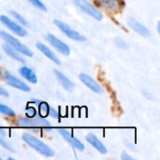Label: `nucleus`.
<instances>
[{
    "mask_svg": "<svg viewBox=\"0 0 160 160\" xmlns=\"http://www.w3.org/2000/svg\"><path fill=\"white\" fill-rule=\"evenodd\" d=\"M53 22L55 23V25L69 38L76 40V41H84L86 38L85 37H83L82 35H81L80 33H78L77 31H75L74 29H72L70 26H68L67 23L59 21V20H54Z\"/></svg>",
    "mask_w": 160,
    "mask_h": 160,
    "instance_id": "obj_6",
    "label": "nucleus"
},
{
    "mask_svg": "<svg viewBox=\"0 0 160 160\" xmlns=\"http://www.w3.org/2000/svg\"><path fill=\"white\" fill-rule=\"evenodd\" d=\"M46 38L47 40L49 41V43L53 47L55 48L60 53H62L63 55H68L70 53V49L69 47L64 43L63 41H61L59 38H57L56 37H54L53 35L52 34H48L46 36Z\"/></svg>",
    "mask_w": 160,
    "mask_h": 160,
    "instance_id": "obj_8",
    "label": "nucleus"
},
{
    "mask_svg": "<svg viewBox=\"0 0 160 160\" xmlns=\"http://www.w3.org/2000/svg\"><path fill=\"white\" fill-rule=\"evenodd\" d=\"M18 124L21 127L30 128H51V124L44 117L40 115H35L33 117H23L20 118Z\"/></svg>",
    "mask_w": 160,
    "mask_h": 160,
    "instance_id": "obj_3",
    "label": "nucleus"
},
{
    "mask_svg": "<svg viewBox=\"0 0 160 160\" xmlns=\"http://www.w3.org/2000/svg\"><path fill=\"white\" fill-rule=\"evenodd\" d=\"M3 49H4L5 52H6L9 57L13 58L14 60L18 61L19 63H24V59L22 58V55H20L19 52H18L17 50H15L13 47H11L10 45H8V43L3 45Z\"/></svg>",
    "mask_w": 160,
    "mask_h": 160,
    "instance_id": "obj_16",
    "label": "nucleus"
},
{
    "mask_svg": "<svg viewBox=\"0 0 160 160\" xmlns=\"http://www.w3.org/2000/svg\"><path fill=\"white\" fill-rule=\"evenodd\" d=\"M0 145H1L2 147H4L6 150H8V151L14 152V149H13L12 146L8 143V142L6 140V136H5V134H4L2 131H0Z\"/></svg>",
    "mask_w": 160,
    "mask_h": 160,
    "instance_id": "obj_18",
    "label": "nucleus"
},
{
    "mask_svg": "<svg viewBox=\"0 0 160 160\" xmlns=\"http://www.w3.org/2000/svg\"><path fill=\"white\" fill-rule=\"evenodd\" d=\"M0 59H1V55H0Z\"/></svg>",
    "mask_w": 160,
    "mask_h": 160,
    "instance_id": "obj_29",
    "label": "nucleus"
},
{
    "mask_svg": "<svg viewBox=\"0 0 160 160\" xmlns=\"http://www.w3.org/2000/svg\"><path fill=\"white\" fill-rule=\"evenodd\" d=\"M86 141H87L94 148H96L99 153H101V154H103V155L107 154V148H106L105 145L98 139V137L95 136L94 134H92V133L88 134V135L86 136Z\"/></svg>",
    "mask_w": 160,
    "mask_h": 160,
    "instance_id": "obj_13",
    "label": "nucleus"
},
{
    "mask_svg": "<svg viewBox=\"0 0 160 160\" xmlns=\"http://www.w3.org/2000/svg\"><path fill=\"white\" fill-rule=\"evenodd\" d=\"M74 4L80 8L83 12L87 13L88 15H90L91 17H93L94 19L98 20V21H101L103 18L102 13L98 10L91 3H89L87 0H73Z\"/></svg>",
    "mask_w": 160,
    "mask_h": 160,
    "instance_id": "obj_5",
    "label": "nucleus"
},
{
    "mask_svg": "<svg viewBox=\"0 0 160 160\" xmlns=\"http://www.w3.org/2000/svg\"><path fill=\"white\" fill-rule=\"evenodd\" d=\"M19 71H20V74L24 79H26L28 82H30L31 83H37L38 78H37L36 73L33 71V69H31L27 67H22Z\"/></svg>",
    "mask_w": 160,
    "mask_h": 160,
    "instance_id": "obj_17",
    "label": "nucleus"
},
{
    "mask_svg": "<svg viewBox=\"0 0 160 160\" xmlns=\"http://www.w3.org/2000/svg\"><path fill=\"white\" fill-rule=\"evenodd\" d=\"M10 14L13 16V18H15L19 22H21L22 25H27V22H26V20L21 15V14H19L18 12H16V11H10Z\"/></svg>",
    "mask_w": 160,
    "mask_h": 160,
    "instance_id": "obj_21",
    "label": "nucleus"
},
{
    "mask_svg": "<svg viewBox=\"0 0 160 160\" xmlns=\"http://www.w3.org/2000/svg\"><path fill=\"white\" fill-rule=\"evenodd\" d=\"M59 133L62 135V137L74 148H76L79 151H83L84 150V145L76 138H74V136H72L68 130L66 129H59Z\"/></svg>",
    "mask_w": 160,
    "mask_h": 160,
    "instance_id": "obj_11",
    "label": "nucleus"
},
{
    "mask_svg": "<svg viewBox=\"0 0 160 160\" xmlns=\"http://www.w3.org/2000/svg\"><path fill=\"white\" fill-rule=\"evenodd\" d=\"M115 43H116V45H117L120 49L126 50V49L128 48V44H127L126 41H125L124 39H122V38H117V39L115 40Z\"/></svg>",
    "mask_w": 160,
    "mask_h": 160,
    "instance_id": "obj_23",
    "label": "nucleus"
},
{
    "mask_svg": "<svg viewBox=\"0 0 160 160\" xmlns=\"http://www.w3.org/2000/svg\"><path fill=\"white\" fill-rule=\"evenodd\" d=\"M0 113L2 114H5L7 116H14L15 115V112L13 110H11L9 107L0 103Z\"/></svg>",
    "mask_w": 160,
    "mask_h": 160,
    "instance_id": "obj_20",
    "label": "nucleus"
},
{
    "mask_svg": "<svg viewBox=\"0 0 160 160\" xmlns=\"http://www.w3.org/2000/svg\"><path fill=\"white\" fill-rule=\"evenodd\" d=\"M1 76H2V79L10 86L16 88V89H19V90H22V91H24V92H29L30 91V87L25 83L23 82L22 81L19 80L18 78H16L15 76H13L11 73H9L8 71L7 70H3L1 72Z\"/></svg>",
    "mask_w": 160,
    "mask_h": 160,
    "instance_id": "obj_4",
    "label": "nucleus"
},
{
    "mask_svg": "<svg viewBox=\"0 0 160 160\" xmlns=\"http://www.w3.org/2000/svg\"><path fill=\"white\" fill-rule=\"evenodd\" d=\"M79 78L82 81V82L83 84H85L93 92H95L97 94H100L102 92V88L100 87V85L93 78H91L89 75H87L85 73H82V74H80Z\"/></svg>",
    "mask_w": 160,
    "mask_h": 160,
    "instance_id": "obj_10",
    "label": "nucleus"
},
{
    "mask_svg": "<svg viewBox=\"0 0 160 160\" xmlns=\"http://www.w3.org/2000/svg\"><path fill=\"white\" fill-rule=\"evenodd\" d=\"M97 5L111 11H117L124 7L123 0H97Z\"/></svg>",
    "mask_w": 160,
    "mask_h": 160,
    "instance_id": "obj_9",
    "label": "nucleus"
},
{
    "mask_svg": "<svg viewBox=\"0 0 160 160\" xmlns=\"http://www.w3.org/2000/svg\"><path fill=\"white\" fill-rule=\"evenodd\" d=\"M159 26H160V22H158V33H159V32H160Z\"/></svg>",
    "mask_w": 160,
    "mask_h": 160,
    "instance_id": "obj_28",
    "label": "nucleus"
},
{
    "mask_svg": "<svg viewBox=\"0 0 160 160\" xmlns=\"http://www.w3.org/2000/svg\"><path fill=\"white\" fill-rule=\"evenodd\" d=\"M0 38H3V40H5L8 45L13 47L19 52H21V53L28 56V57H32L33 56V52H31V50H29L24 44H22L21 41H19L16 38H14L13 36L9 35L8 33L4 32V31H0Z\"/></svg>",
    "mask_w": 160,
    "mask_h": 160,
    "instance_id": "obj_2",
    "label": "nucleus"
},
{
    "mask_svg": "<svg viewBox=\"0 0 160 160\" xmlns=\"http://www.w3.org/2000/svg\"><path fill=\"white\" fill-rule=\"evenodd\" d=\"M49 114L53 118H58V112L53 108H49Z\"/></svg>",
    "mask_w": 160,
    "mask_h": 160,
    "instance_id": "obj_24",
    "label": "nucleus"
},
{
    "mask_svg": "<svg viewBox=\"0 0 160 160\" xmlns=\"http://www.w3.org/2000/svg\"><path fill=\"white\" fill-rule=\"evenodd\" d=\"M37 48L45 55V56H47L50 60H52V62H54L56 65H60V60H59V58L55 55V53L50 49V48H48L45 44H43V43H40V42H38L37 43Z\"/></svg>",
    "mask_w": 160,
    "mask_h": 160,
    "instance_id": "obj_14",
    "label": "nucleus"
},
{
    "mask_svg": "<svg viewBox=\"0 0 160 160\" xmlns=\"http://www.w3.org/2000/svg\"><path fill=\"white\" fill-rule=\"evenodd\" d=\"M26 113H27V116L28 117H33V116L36 115V111H35L34 108H28L26 110Z\"/></svg>",
    "mask_w": 160,
    "mask_h": 160,
    "instance_id": "obj_25",
    "label": "nucleus"
},
{
    "mask_svg": "<svg viewBox=\"0 0 160 160\" xmlns=\"http://www.w3.org/2000/svg\"><path fill=\"white\" fill-rule=\"evenodd\" d=\"M22 138L31 148L35 149L38 153L41 154L42 156L48 157V158L54 156V152L50 146H48L46 143H44L42 141L38 140V138L34 137L33 135L28 134V133H23Z\"/></svg>",
    "mask_w": 160,
    "mask_h": 160,
    "instance_id": "obj_1",
    "label": "nucleus"
},
{
    "mask_svg": "<svg viewBox=\"0 0 160 160\" xmlns=\"http://www.w3.org/2000/svg\"><path fill=\"white\" fill-rule=\"evenodd\" d=\"M39 115L41 117H46L49 114V105L45 102H39Z\"/></svg>",
    "mask_w": 160,
    "mask_h": 160,
    "instance_id": "obj_19",
    "label": "nucleus"
},
{
    "mask_svg": "<svg viewBox=\"0 0 160 160\" xmlns=\"http://www.w3.org/2000/svg\"><path fill=\"white\" fill-rule=\"evenodd\" d=\"M32 5H34L36 8H39V9H41V10H46V7L44 6V4L40 1V0H28Z\"/></svg>",
    "mask_w": 160,
    "mask_h": 160,
    "instance_id": "obj_22",
    "label": "nucleus"
},
{
    "mask_svg": "<svg viewBox=\"0 0 160 160\" xmlns=\"http://www.w3.org/2000/svg\"><path fill=\"white\" fill-rule=\"evenodd\" d=\"M128 23L129 27H131L136 33L142 35V37H149L150 36V31L144 25H142L137 20H135L134 18L129 17L128 20Z\"/></svg>",
    "mask_w": 160,
    "mask_h": 160,
    "instance_id": "obj_12",
    "label": "nucleus"
},
{
    "mask_svg": "<svg viewBox=\"0 0 160 160\" xmlns=\"http://www.w3.org/2000/svg\"><path fill=\"white\" fill-rule=\"evenodd\" d=\"M121 158L123 160H130V159H132V158L130 157V156H128L127 153H123L122 155H121Z\"/></svg>",
    "mask_w": 160,
    "mask_h": 160,
    "instance_id": "obj_27",
    "label": "nucleus"
},
{
    "mask_svg": "<svg viewBox=\"0 0 160 160\" xmlns=\"http://www.w3.org/2000/svg\"><path fill=\"white\" fill-rule=\"evenodd\" d=\"M0 22L4 25H6L8 29H10L13 33H15L16 35H18L20 37H24L27 34L26 30L22 25H20L19 23H17L16 22H14L13 20H11L10 18H8L7 16L1 15L0 16Z\"/></svg>",
    "mask_w": 160,
    "mask_h": 160,
    "instance_id": "obj_7",
    "label": "nucleus"
},
{
    "mask_svg": "<svg viewBox=\"0 0 160 160\" xmlns=\"http://www.w3.org/2000/svg\"><path fill=\"white\" fill-rule=\"evenodd\" d=\"M0 96L3 97H8V93L6 89H4L3 87H0Z\"/></svg>",
    "mask_w": 160,
    "mask_h": 160,
    "instance_id": "obj_26",
    "label": "nucleus"
},
{
    "mask_svg": "<svg viewBox=\"0 0 160 160\" xmlns=\"http://www.w3.org/2000/svg\"><path fill=\"white\" fill-rule=\"evenodd\" d=\"M54 74H55L57 80L59 81V82L61 83V85H62L67 91H72V90H73V88H74L73 82H72L65 74H63L61 71L56 70V69L54 70Z\"/></svg>",
    "mask_w": 160,
    "mask_h": 160,
    "instance_id": "obj_15",
    "label": "nucleus"
}]
</instances>
